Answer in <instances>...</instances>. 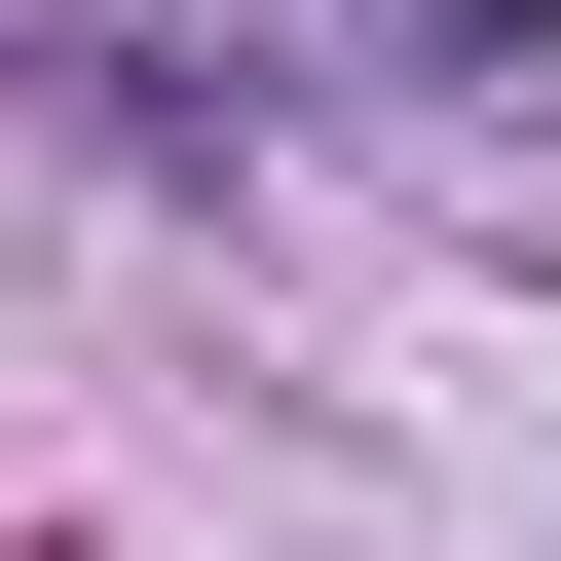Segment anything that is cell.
Returning <instances> with one entry per match:
<instances>
[{
	"label": "cell",
	"instance_id": "obj_1",
	"mask_svg": "<svg viewBox=\"0 0 561 561\" xmlns=\"http://www.w3.org/2000/svg\"><path fill=\"white\" fill-rule=\"evenodd\" d=\"M337 76H412V113H561V0H300Z\"/></svg>",
	"mask_w": 561,
	"mask_h": 561
}]
</instances>
